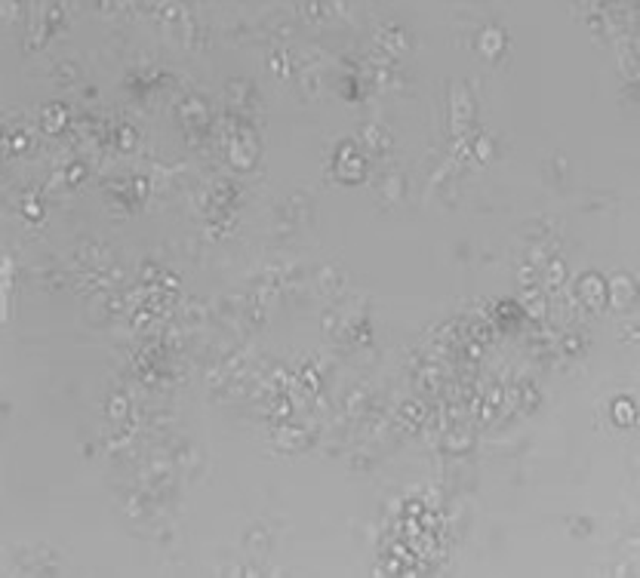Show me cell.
Returning a JSON list of instances; mask_svg holds the SVG:
<instances>
[{
  "label": "cell",
  "instance_id": "9a60e30c",
  "mask_svg": "<svg viewBox=\"0 0 640 578\" xmlns=\"http://www.w3.org/2000/svg\"><path fill=\"white\" fill-rule=\"evenodd\" d=\"M244 547L253 557H265L268 551H271V533H268L265 526H253V529H246V535H244Z\"/></svg>",
  "mask_w": 640,
  "mask_h": 578
},
{
  "label": "cell",
  "instance_id": "cb8c5ba5",
  "mask_svg": "<svg viewBox=\"0 0 640 578\" xmlns=\"http://www.w3.org/2000/svg\"><path fill=\"white\" fill-rule=\"evenodd\" d=\"M548 222H542V219H530L524 225V240H530V244H545L548 240Z\"/></svg>",
  "mask_w": 640,
  "mask_h": 578
},
{
  "label": "cell",
  "instance_id": "83f0119b",
  "mask_svg": "<svg viewBox=\"0 0 640 578\" xmlns=\"http://www.w3.org/2000/svg\"><path fill=\"white\" fill-rule=\"evenodd\" d=\"M40 286L50 289V293H53V289H65V286H68V274H65V271H43L40 274Z\"/></svg>",
  "mask_w": 640,
  "mask_h": 578
},
{
  "label": "cell",
  "instance_id": "9c48e42d",
  "mask_svg": "<svg viewBox=\"0 0 640 578\" xmlns=\"http://www.w3.org/2000/svg\"><path fill=\"white\" fill-rule=\"evenodd\" d=\"M360 142H364V148L373 157H385L394 148V136L388 133V129H382L379 124H367L364 129H360Z\"/></svg>",
  "mask_w": 640,
  "mask_h": 578
},
{
  "label": "cell",
  "instance_id": "2e32d148",
  "mask_svg": "<svg viewBox=\"0 0 640 578\" xmlns=\"http://www.w3.org/2000/svg\"><path fill=\"white\" fill-rule=\"evenodd\" d=\"M471 114H474V105H471V96L465 87H456V92H452V120H456V126H465Z\"/></svg>",
  "mask_w": 640,
  "mask_h": 578
},
{
  "label": "cell",
  "instance_id": "836d02e7",
  "mask_svg": "<svg viewBox=\"0 0 640 578\" xmlns=\"http://www.w3.org/2000/svg\"><path fill=\"white\" fill-rule=\"evenodd\" d=\"M489 148H493V142H489V138L484 136V138H477V142L471 145V151L477 154V160H487V157H489Z\"/></svg>",
  "mask_w": 640,
  "mask_h": 578
},
{
  "label": "cell",
  "instance_id": "8992f818",
  "mask_svg": "<svg viewBox=\"0 0 640 578\" xmlns=\"http://www.w3.org/2000/svg\"><path fill=\"white\" fill-rule=\"evenodd\" d=\"M348 286V274L342 271L339 265H323L318 274H314V293L323 298H339Z\"/></svg>",
  "mask_w": 640,
  "mask_h": 578
},
{
  "label": "cell",
  "instance_id": "e575fe53",
  "mask_svg": "<svg viewBox=\"0 0 640 578\" xmlns=\"http://www.w3.org/2000/svg\"><path fill=\"white\" fill-rule=\"evenodd\" d=\"M570 529L576 533V538H582V535H588L591 529H595V523H591V520H573Z\"/></svg>",
  "mask_w": 640,
  "mask_h": 578
},
{
  "label": "cell",
  "instance_id": "e0dca14e",
  "mask_svg": "<svg viewBox=\"0 0 640 578\" xmlns=\"http://www.w3.org/2000/svg\"><path fill=\"white\" fill-rule=\"evenodd\" d=\"M542 283H545V289H548V293H558V289H563V283H567V265H563L560 258H551V262L545 265Z\"/></svg>",
  "mask_w": 640,
  "mask_h": 578
},
{
  "label": "cell",
  "instance_id": "ba28073f",
  "mask_svg": "<svg viewBox=\"0 0 640 578\" xmlns=\"http://www.w3.org/2000/svg\"><path fill=\"white\" fill-rule=\"evenodd\" d=\"M394 422H397V427H401V431H406V434L419 431V427L428 422V406H425L422 400H406V403L397 409Z\"/></svg>",
  "mask_w": 640,
  "mask_h": 578
},
{
  "label": "cell",
  "instance_id": "7c38bea8",
  "mask_svg": "<svg viewBox=\"0 0 640 578\" xmlns=\"http://www.w3.org/2000/svg\"><path fill=\"white\" fill-rule=\"evenodd\" d=\"M521 305H524V311L530 314L533 320H545V317H548V298L542 295L539 286L524 289V293H521Z\"/></svg>",
  "mask_w": 640,
  "mask_h": 578
},
{
  "label": "cell",
  "instance_id": "52a82bcc",
  "mask_svg": "<svg viewBox=\"0 0 640 578\" xmlns=\"http://www.w3.org/2000/svg\"><path fill=\"white\" fill-rule=\"evenodd\" d=\"M179 117L185 129H203L210 124V105L200 96H185L179 105Z\"/></svg>",
  "mask_w": 640,
  "mask_h": 578
},
{
  "label": "cell",
  "instance_id": "1f68e13d",
  "mask_svg": "<svg viewBox=\"0 0 640 578\" xmlns=\"http://www.w3.org/2000/svg\"><path fill=\"white\" fill-rule=\"evenodd\" d=\"M83 175H87V166H83V163H71L68 170H65V182L77 185V182H83Z\"/></svg>",
  "mask_w": 640,
  "mask_h": 578
},
{
  "label": "cell",
  "instance_id": "d6986e66",
  "mask_svg": "<svg viewBox=\"0 0 640 578\" xmlns=\"http://www.w3.org/2000/svg\"><path fill=\"white\" fill-rule=\"evenodd\" d=\"M471 443H474V437H471L468 431H462V427H452V431L443 434V449L452 452V455H462L471 449Z\"/></svg>",
  "mask_w": 640,
  "mask_h": 578
},
{
  "label": "cell",
  "instance_id": "ac0fdd59",
  "mask_svg": "<svg viewBox=\"0 0 640 578\" xmlns=\"http://www.w3.org/2000/svg\"><path fill=\"white\" fill-rule=\"evenodd\" d=\"M320 329H323V335H327V339H339L342 342V332H345V314H342L339 307H330V311H323Z\"/></svg>",
  "mask_w": 640,
  "mask_h": 578
},
{
  "label": "cell",
  "instance_id": "7a4b0ae2",
  "mask_svg": "<svg viewBox=\"0 0 640 578\" xmlns=\"http://www.w3.org/2000/svg\"><path fill=\"white\" fill-rule=\"evenodd\" d=\"M271 443L277 452L283 455H295V452H305L308 446L314 443V434L308 427H299V425H290V422H281L271 427Z\"/></svg>",
  "mask_w": 640,
  "mask_h": 578
},
{
  "label": "cell",
  "instance_id": "5bb4252c",
  "mask_svg": "<svg viewBox=\"0 0 640 578\" xmlns=\"http://www.w3.org/2000/svg\"><path fill=\"white\" fill-rule=\"evenodd\" d=\"M505 43H508V37L499 25H487L484 31H480V50H484V55H489V59H496V55L505 50Z\"/></svg>",
  "mask_w": 640,
  "mask_h": 578
},
{
  "label": "cell",
  "instance_id": "4fadbf2b",
  "mask_svg": "<svg viewBox=\"0 0 640 578\" xmlns=\"http://www.w3.org/2000/svg\"><path fill=\"white\" fill-rule=\"evenodd\" d=\"M588 344H591V339L585 332H579V329H567L560 335V354H563V357H573V360L585 357Z\"/></svg>",
  "mask_w": 640,
  "mask_h": 578
},
{
  "label": "cell",
  "instance_id": "f1b7e54d",
  "mask_svg": "<svg viewBox=\"0 0 640 578\" xmlns=\"http://www.w3.org/2000/svg\"><path fill=\"white\" fill-rule=\"evenodd\" d=\"M619 339H622L625 344H634L637 342V320H634V317H625V320H619Z\"/></svg>",
  "mask_w": 640,
  "mask_h": 578
},
{
  "label": "cell",
  "instance_id": "4dcf8cb0",
  "mask_svg": "<svg viewBox=\"0 0 640 578\" xmlns=\"http://www.w3.org/2000/svg\"><path fill=\"white\" fill-rule=\"evenodd\" d=\"M117 145L124 148V151H129V148L136 145V133H133V126H120V129H117Z\"/></svg>",
  "mask_w": 640,
  "mask_h": 578
},
{
  "label": "cell",
  "instance_id": "30bf717a",
  "mask_svg": "<svg viewBox=\"0 0 640 578\" xmlns=\"http://www.w3.org/2000/svg\"><path fill=\"white\" fill-rule=\"evenodd\" d=\"M253 89L256 87L249 80H228L225 92H228V105L234 108V114H246L249 111V105H253V99H256Z\"/></svg>",
  "mask_w": 640,
  "mask_h": 578
},
{
  "label": "cell",
  "instance_id": "d6a6232c",
  "mask_svg": "<svg viewBox=\"0 0 640 578\" xmlns=\"http://www.w3.org/2000/svg\"><path fill=\"white\" fill-rule=\"evenodd\" d=\"M348 468L351 471H369V468H373V459H369V455H364V452H357V455H351Z\"/></svg>",
  "mask_w": 640,
  "mask_h": 578
},
{
  "label": "cell",
  "instance_id": "3957f363",
  "mask_svg": "<svg viewBox=\"0 0 640 578\" xmlns=\"http://www.w3.org/2000/svg\"><path fill=\"white\" fill-rule=\"evenodd\" d=\"M576 295L579 302L585 305L588 314H600L607 307V280L600 274H582L579 283H576Z\"/></svg>",
  "mask_w": 640,
  "mask_h": 578
},
{
  "label": "cell",
  "instance_id": "6da1fadb",
  "mask_svg": "<svg viewBox=\"0 0 640 578\" xmlns=\"http://www.w3.org/2000/svg\"><path fill=\"white\" fill-rule=\"evenodd\" d=\"M332 175L342 185H360L367 179V157L360 154L354 142H342L336 157H332Z\"/></svg>",
  "mask_w": 640,
  "mask_h": 578
},
{
  "label": "cell",
  "instance_id": "d4e9b609",
  "mask_svg": "<svg viewBox=\"0 0 640 578\" xmlns=\"http://www.w3.org/2000/svg\"><path fill=\"white\" fill-rule=\"evenodd\" d=\"M401 194H403V175L401 173H388L385 182H382V197L388 203H394V200H401Z\"/></svg>",
  "mask_w": 640,
  "mask_h": 578
},
{
  "label": "cell",
  "instance_id": "8fae6325",
  "mask_svg": "<svg viewBox=\"0 0 640 578\" xmlns=\"http://www.w3.org/2000/svg\"><path fill=\"white\" fill-rule=\"evenodd\" d=\"M40 126L46 129L50 136H59L65 126H68V108L59 105V102H53V105H46L40 111Z\"/></svg>",
  "mask_w": 640,
  "mask_h": 578
},
{
  "label": "cell",
  "instance_id": "277c9868",
  "mask_svg": "<svg viewBox=\"0 0 640 578\" xmlns=\"http://www.w3.org/2000/svg\"><path fill=\"white\" fill-rule=\"evenodd\" d=\"M634 298H637V283H634L631 274H628V271H616L613 277H609V283H607V302L613 305L616 311H631Z\"/></svg>",
  "mask_w": 640,
  "mask_h": 578
},
{
  "label": "cell",
  "instance_id": "484cf974",
  "mask_svg": "<svg viewBox=\"0 0 640 578\" xmlns=\"http://www.w3.org/2000/svg\"><path fill=\"white\" fill-rule=\"evenodd\" d=\"M517 280H521V289L542 286V268H536L533 262H524L521 268H517Z\"/></svg>",
  "mask_w": 640,
  "mask_h": 578
},
{
  "label": "cell",
  "instance_id": "d590c367",
  "mask_svg": "<svg viewBox=\"0 0 640 578\" xmlns=\"http://www.w3.org/2000/svg\"><path fill=\"white\" fill-rule=\"evenodd\" d=\"M551 173L560 179V175L567 173V160H563V157H554V160H551Z\"/></svg>",
  "mask_w": 640,
  "mask_h": 578
},
{
  "label": "cell",
  "instance_id": "5b68a950",
  "mask_svg": "<svg viewBox=\"0 0 640 578\" xmlns=\"http://www.w3.org/2000/svg\"><path fill=\"white\" fill-rule=\"evenodd\" d=\"M373 40H376V50H382V53H388V55H401V53H406L410 50V34H406V28L403 25H397V22H385V25H379L376 28V34H373Z\"/></svg>",
  "mask_w": 640,
  "mask_h": 578
},
{
  "label": "cell",
  "instance_id": "4316f807",
  "mask_svg": "<svg viewBox=\"0 0 640 578\" xmlns=\"http://www.w3.org/2000/svg\"><path fill=\"white\" fill-rule=\"evenodd\" d=\"M53 77H55V83H62V87H71V83L80 77L77 62H59V65H55V71H53Z\"/></svg>",
  "mask_w": 640,
  "mask_h": 578
},
{
  "label": "cell",
  "instance_id": "7402d4cb",
  "mask_svg": "<svg viewBox=\"0 0 640 578\" xmlns=\"http://www.w3.org/2000/svg\"><path fill=\"white\" fill-rule=\"evenodd\" d=\"M539 403H542L539 388H536L533 381H521V385H517V406H521L524 413H533Z\"/></svg>",
  "mask_w": 640,
  "mask_h": 578
},
{
  "label": "cell",
  "instance_id": "f546056e",
  "mask_svg": "<svg viewBox=\"0 0 640 578\" xmlns=\"http://www.w3.org/2000/svg\"><path fill=\"white\" fill-rule=\"evenodd\" d=\"M151 538H154L157 545H173V542H175V526H173V523L154 526V529H151Z\"/></svg>",
  "mask_w": 640,
  "mask_h": 578
},
{
  "label": "cell",
  "instance_id": "ffe728a7",
  "mask_svg": "<svg viewBox=\"0 0 640 578\" xmlns=\"http://www.w3.org/2000/svg\"><path fill=\"white\" fill-rule=\"evenodd\" d=\"M613 422L619 427H634L637 413H634V400L631 397H619L613 403Z\"/></svg>",
  "mask_w": 640,
  "mask_h": 578
},
{
  "label": "cell",
  "instance_id": "44dd1931",
  "mask_svg": "<svg viewBox=\"0 0 640 578\" xmlns=\"http://www.w3.org/2000/svg\"><path fill=\"white\" fill-rule=\"evenodd\" d=\"M210 317H212V305H207V302H188L182 307V320L188 326H200V323H207Z\"/></svg>",
  "mask_w": 640,
  "mask_h": 578
},
{
  "label": "cell",
  "instance_id": "603a6c76",
  "mask_svg": "<svg viewBox=\"0 0 640 578\" xmlns=\"http://www.w3.org/2000/svg\"><path fill=\"white\" fill-rule=\"evenodd\" d=\"M129 415H133V406H129V400L124 394H111V400H108V418H111V422L124 425Z\"/></svg>",
  "mask_w": 640,
  "mask_h": 578
}]
</instances>
